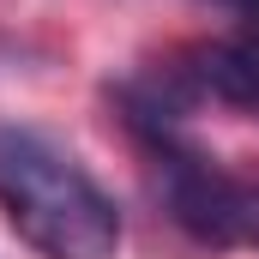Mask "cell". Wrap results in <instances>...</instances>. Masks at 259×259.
I'll list each match as a JSON object with an SVG mask.
<instances>
[{
    "mask_svg": "<svg viewBox=\"0 0 259 259\" xmlns=\"http://www.w3.org/2000/svg\"><path fill=\"white\" fill-rule=\"evenodd\" d=\"M0 211L42 259H115L121 247V205L30 127H0Z\"/></svg>",
    "mask_w": 259,
    "mask_h": 259,
    "instance_id": "cell-1",
    "label": "cell"
},
{
    "mask_svg": "<svg viewBox=\"0 0 259 259\" xmlns=\"http://www.w3.org/2000/svg\"><path fill=\"white\" fill-rule=\"evenodd\" d=\"M217 6H229V12H235V18H247V24L259 18V0H217Z\"/></svg>",
    "mask_w": 259,
    "mask_h": 259,
    "instance_id": "cell-4",
    "label": "cell"
},
{
    "mask_svg": "<svg viewBox=\"0 0 259 259\" xmlns=\"http://www.w3.org/2000/svg\"><path fill=\"white\" fill-rule=\"evenodd\" d=\"M169 205L175 223L211 247H259V187L229 181L199 157H169Z\"/></svg>",
    "mask_w": 259,
    "mask_h": 259,
    "instance_id": "cell-2",
    "label": "cell"
},
{
    "mask_svg": "<svg viewBox=\"0 0 259 259\" xmlns=\"http://www.w3.org/2000/svg\"><path fill=\"white\" fill-rule=\"evenodd\" d=\"M193 84L211 91L217 103H229V109L259 115V18L241 24L235 36L199 49V55H193Z\"/></svg>",
    "mask_w": 259,
    "mask_h": 259,
    "instance_id": "cell-3",
    "label": "cell"
}]
</instances>
